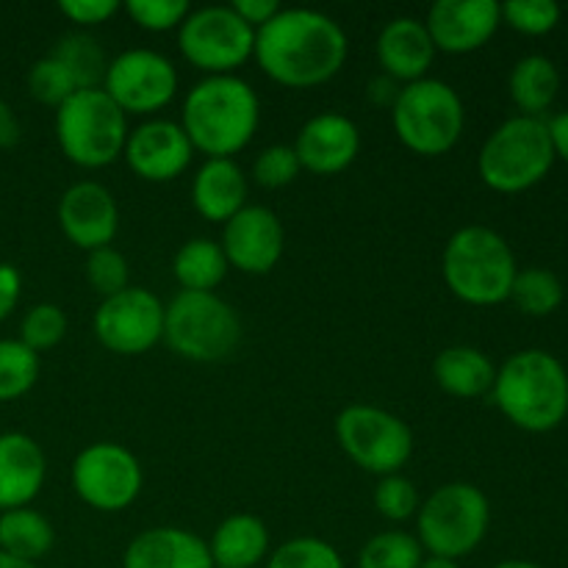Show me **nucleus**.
Segmentation results:
<instances>
[{"instance_id":"nucleus-19","label":"nucleus","mask_w":568,"mask_h":568,"mask_svg":"<svg viewBox=\"0 0 568 568\" xmlns=\"http://www.w3.org/2000/svg\"><path fill=\"white\" fill-rule=\"evenodd\" d=\"M300 166L311 175H338L361 153V131L349 116L338 111L316 114L300 128L294 139Z\"/></svg>"},{"instance_id":"nucleus-36","label":"nucleus","mask_w":568,"mask_h":568,"mask_svg":"<svg viewBox=\"0 0 568 568\" xmlns=\"http://www.w3.org/2000/svg\"><path fill=\"white\" fill-rule=\"evenodd\" d=\"M87 281L100 297H114L131 286V266L128 258L114 247H100L87 255Z\"/></svg>"},{"instance_id":"nucleus-46","label":"nucleus","mask_w":568,"mask_h":568,"mask_svg":"<svg viewBox=\"0 0 568 568\" xmlns=\"http://www.w3.org/2000/svg\"><path fill=\"white\" fill-rule=\"evenodd\" d=\"M399 83L397 81H392V78L388 75H381V78H375V81L369 83V100L372 103H377V105H388V109H392L394 103H397V98H399Z\"/></svg>"},{"instance_id":"nucleus-37","label":"nucleus","mask_w":568,"mask_h":568,"mask_svg":"<svg viewBox=\"0 0 568 568\" xmlns=\"http://www.w3.org/2000/svg\"><path fill=\"white\" fill-rule=\"evenodd\" d=\"M499 11L503 22L527 37H544L560 22V6L555 0H508L499 3Z\"/></svg>"},{"instance_id":"nucleus-42","label":"nucleus","mask_w":568,"mask_h":568,"mask_svg":"<svg viewBox=\"0 0 568 568\" xmlns=\"http://www.w3.org/2000/svg\"><path fill=\"white\" fill-rule=\"evenodd\" d=\"M227 6H231V9L239 14V20L247 22L253 31L264 28L266 22H270L272 17L283 9V6L275 3V0H233V3H227Z\"/></svg>"},{"instance_id":"nucleus-40","label":"nucleus","mask_w":568,"mask_h":568,"mask_svg":"<svg viewBox=\"0 0 568 568\" xmlns=\"http://www.w3.org/2000/svg\"><path fill=\"white\" fill-rule=\"evenodd\" d=\"M300 172H303V166H300V159L292 144H270L253 161V181L261 189L288 186V183L297 181Z\"/></svg>"},{"instance_id":"nucleus-7","label":"nucleus","mask_w":568,"mask_h":568,"mask_svg":"<svg viewBox=\"0 0 568 568\" xmlns=\"http://www.w3.org/2000/svg\"><path fill=\"white\" fill-rule=\"evenodd\" d=\"M128 116L103 89H78L55 109V142L81 170H103L122 159Z\"/></svg>"},{"instance_id":"nucleus-6","label":"nucleus","mask_w":568,"mask_h":568,"mask_svg":"<svg viewBox=\"0 0 568 568\" xmlns=\"http://www.w3.org/2000/svg\"><path fill=\"white\" fill-rule=\"evenodd\" d=\"M161 342L194 364H216L242 344V320L236 308L216 292H178L164 305Z\"/></svg>"},{"instance_id":"nucleus-43","label":"nucleus","mask_w":568,"mask_h":568,"mask_svg":"<svg viewBox=\"0 0 568 568\" xmlns=\"http://www.w3.org/2000/svg\"><path fill=\"white\" fill-rule=\"evenodd\" d=\"M22 294V275L14 264H0V322L14 314Z\"/></svg>"},{"instance_id":"nucleus-9","label":"nucleus","mask_w":568,"mask_h":568,"mask_svg":"<svg viewBox=\"0 0 568 568\" xmlns=\"http://www.w3.org/2000/svg\"><path fill=\"white\" fill-rule=\"evenodd\" d=\"M392 125L399 142L416 155L436 159L464 136L466 109L460 94L438 78L405 83L392 105Z\"/></svg>"},{"instance_id":"nucleus-18","label":"nucleus","mask_w":568,"mask_h":568,"mask_svg":"<svg viewBox=\"0 0 568 568\" xmlns=\"http://www.w3.org/2000/svg\"><path fill=\"white\" fill-rule=\"evenodd\" d=\"M59 227L67 242L78 250L111 247L120 227V209L116 200L103 183L78 181L61 194L59 200Z\"/></svg>"},{"instance_id":"nucleus-4","label":"nucleus","mask_w":568,"mask_h":568,"mask_svg":"<svg viewBox=\"0 0 568 568\" xmlns=\"http://www.w3.org/2000/svg\"><path fill=\"white\" fill-rule=\"evenodd\" d=\"M516 272L519 266L508 239L486 225L460 227L444 244V283L466 305L486 308L510 300Z\"/></svg>"},{"instance_id":"nucleus-10","label":"nucleus","mask_w":568,"mask_h":568,"mask_svg":"<svg viewBox=\"0 0 568 568\" xmlns=\"http://www.w3.org/2000/svg\"><path fill=\"white\" fill-rule=\"evenodd\" d=\"M336 442L358 469L369 475H399L414 455V430L397 414L355 403L336 416Z\"/></svg>"},{"instance_id":"nucleus-12","label":"nucleus","mask_w":568,"mask_h":568,"mask_svg":"<svg viewBox=\"0 0 568 568\" xmlns=\"http://www.w3.org/2000/svg\"><path fill=\"white\" fill-rule=\"evenodd\" d=\"M144 486V471L136 455L116 442H94L72 460V491L100 514H120L131 508Z\"/></svg>"},{"instance_id":"nucleus-26","label":"nucleus","mask_w":568,"mask_h":568,"mask_svg":"<svg viewBox=\"0 0 568 568\" xmlns=\"http://www.w3.org/2000/svg\"><path fill=\"white\" fill-rule=\"evenodd\" d=\"M508 89L525 116H541L560 92V72L549 55L530 53L510 70Z\"/></svg>"},{"instance_id":"nucleus-44","label":"nucleus","mask_w":568,"mask_h":568,"mask_svg":"<svg viewBox=\"0 0 568 568\" xmlns=\"http://www.w3.org/2000/svg\"><path fill=\"white\" fill-rule=\"evenodd\" d=\"M547 128H549V139H552L555 159H564L568 164V111H560V114L549 116Z\"/></svg>"},{"instance_id":"nucleus-22","label":"nucleus","mask_w":568,"mask_h":568,"mask_svg":"<svg viewBox=\"0 0 568 568\" xmlns=\"http://www.w3.org/2000/svg\"><path fill=\"white\" fill-rule=\"evenodd\" d=\"M122 568H214L209 544L183 527L142 530L122 555Z\"/></svg>"},{"instance_id":"nucleus-23","label":"nucleus","mask_w":568,"mask_h":568,"mask_svg":"<svg viewBox=\"0 0 568 568\" xmlns=\"http://www.w3.org/2000/svg\"><path fill=\"white\" fill-rule=\"evenodd\" d=\"M247 178L233 159H205L192 181V205L203 220L225 225L247 205Z\"/></svg>"},{"instance_id":"nucleus-31","label":"nucleus","mask_w":568,"mask_h":568,"mask_svg":"<svg viewBox=\"0 0 568 568\" xmlns=\"http://www.w3.org/2000/svg\"><path fill=\"white\" fill-rule=\"evenodd\" d=\"M422 560V544L403 530L377 532L358 552V568H419Z\"/></svg>"},{"instance_id":"nucleus-11","label":"nucleus","mask_w":568,"mask_h":568,"mask_svg":"<svg viewBox=\"0 0 568 568\" xmlns=\"http://www.w3.org/2000/svg\"><path fill=\"white\" fill-rule=\"evenodd\" d=\"M178 48L205 75H236L253 59L255 31L231 6H203L189 11L178 28Z\"/></svg>"},{"instance_id":"nucleus-1","label":"nucleus","mask_w":568,"mask_h":568,"mask_svg":"<svg viewBox=\"0 0 568 568\" xmlns=\"http://www.w3.org/2000/svg\"><path fill=\"white\" fill-rule=\"evenodd\" d=\"M347 53L344 28L316 9H281L255 31L253 59L286 89H314L333 81Z\"/></svg>"},{"instance_id":"nucleus-14","label":"nucleus","mask_w":568,"mask_h":568,"mask_svg":"<svg viewBox=\"0 0 568 568\" xmlns=\"http://www.w3.org/2000/svg\"><path fill=\"white\" fill-rule=\"evenodd\" d=\"M94 338L114 355H144L164 338V303L153 292L128 286L94 311Z\"/></svg>"},{"instance_id":"nucleus-34","label":"nucleus","mask_w":568,"mask_h":568,"mask_svg":"<svg viewBox=\"0 0 568 568\" xmlns=\"http://www.w3.org/2000/svg\"><path fill=\"white\" fill-rule=\"evenodd\" d=\"M67 336V314L55 303H39L28 308L20 325V342L33 353H44Z\"/></svg>"},{"instance_id":"nucleus-29","label":"nucleus","mask_w":568,"mask_h":568,"mask_svg":"<svg viewBox=\"0 0 568 568\" xmlns=\"http://www.w3.org/2000/svg\"><path fill=\"white\" fill-rule=\"evenodd\" d=\"M53 59H59L67 67L78 89H100L105 81V70H109V55H105L103 44L87 31L64 33L50 50Z\"/></svg>"},{"instance_id":"nucleus-24","label":"nucleus","mask_w":568,"mask_h":568,"mask_svg":"<svg viewBox=\"0 0 568 568\" xmlns=\"http://www.w3.org/2000/svg\"><path fill=\"white\" fill-rule=\"evenodd\" d=\"M205 544L214 568H255L270 558V530L253 514L222 519Z\"/></svg>"},{"instance_id":"nucleus-8","label":"nucleus","mask_w":568,"mask_h":568,"mask_svg":"<svg viewBox=\"0 0 568 568\" xmlns=\"http://www.w3.org/2000/svg\"><path fill=\"white\" fill-rule=\"evenodd\" d=\"M491 505L471 483H447L436 488L416 514V541L433 558L460 560L475 552L488 536Z\"/></svg>"},{"instance_id":"nucleus-21","label":"nucleus","mask_w":568,"mask_h":568,"mask_svg":"<svg viewBox=\"0 0 568 568\" xmlns=\"http://www.w3.org/2000/svg\"><path fill=\"white\" fill-rule=\"evenodd\" d=\"M48 477V458L37 438L0 433V510L31 508Z\"/></svg>"},{"instance_id":"nucleus-35","label":"nucleus","mask_w":568,"mask_h":568,"mask_svg":"<svg viewBox=\"0 0 568 568\" xmlns=\"http://www.w3.org/2000/svg\"><path fill=\"white\" fill-rule=\"evenodd\" d=\"M28 92L37 103L59 109L64 100H70L78 92V87L67 67L48 53L28 70Z\"/></svg>"},{"instance_id":"nucleus-13","label":"nucleus","mask_w":568,"mask_h":568,"mask_svg":"<svg viewBox=\"0 0 568 568\" xmlns=\"http://www.w3.org/2000/svg\"><path fill=\"white\" fill-rule=\"evenodd\" d=\"M105 94L122 114L148 116L166 109L178 94V70L166 55L148 48L122 50L109 61L103 81Z\"/></svg>"},{"instance_id":"nucleus-28","label":"nucleus","mask_w":568,"mask_h":568,"mask_svg":"<svg viewBox=\"0 0 568 568\" xmlns=\"http://www.w3.org/2000/svg\"><path fill=\"white\" fill-rule=\"evenodd\" d=\"M227 264L222 244L209 236L189 239L172 258V275L181 283V292H214L225 281Z\"/></svg>"},{"instance_id":"nucleus-48","label":"nucleus","mask_w":568,"mask_h":568,"mask_svg":"<svg viewBox=\"0 0 568 568\" xmlns=\"http://www.w3.org/2000/svg\"><path fill=\"white\" fill-rule=\"evenodd\" d=\"M0 568H37V564H26V560H17L11 555L0 552Z\"/></svg>"},{"instance_id":"nucleus-32","label":"nucleus","mask_w":568,"mask_h":568,"mask_svg":"<svg viewBox=\"0 0 568 568\" xmlns=\"http://www.w3.org/2000/svg\"><path fill=\"white\" fill-rule=\"evenodd\" d=\"M39 381V355L20 338H0V403L26 397Z\"/></svg>"},{"instance_id":"nucleus-2","label":"nucleus","mask_w":568,"mask_h":568,"mask_svg":"<svg viewBox=\"0 0 568 568\" xmlns=\"http://www.w3.org/2000/svg\"><path fill=\"white\" fill-rule=\"evenodd\" d=\"M261 125V100L239 75H205L183 98L181 128L205 159H233Z\"/></svg>"},{"instance_id":"nucleus-15","label":"nucleus","mask_w":568,"mask_h":568,"mask_svg":"<svg viewBox=\"0 0 568 568\" xmlns=\"http://www.w3.org/2000/svg\"><path fill=\"white\" fill-rule=\"evenodd\" d=\"M222 253L233 270L244 275H266L275 270L286 250L281 216L266 205H244L222 225Z\"/></svg>"},{"instance_id":"nucleus-5","label":"nucleus","mask_w":568,"mask_h":568,"mask_svg":"<svg viewBox=\"0 0 568 568\" xmlns=\"http://www.w3.org/2000/svg\"><path fill=\"white\" fill-rule=\"evenodd\" d=\"M552 164L555 150L544 116H510L494 128L477 155L480 181L499 194L527 192L549 175Z\"/></svg>"},{"instance_id":"nucleus-49","label":"nucleus","mask_w":568,"mask_h":568,"mask_svg":"<svg viewBox=\"0 0 568 568\" xmlns=\"http://www.w3.org/2000/svg\"><path fill=\"white\" fill-rule=\"evenodd\" d=\"M494 568H544V566L532 564V560H519V558H514V560H503V564H497Z\"/></svg>"},{"instance_id":"nucleus-25","label":"nucleus","mask_w":568,"mask_h":568,"mask_svg":"<svg viewBox=\"0 0 568 568\" xmlns=\"http://www.w3.org/2000/svg\"><path fill=\"white\" fill-rule=\"evenodd\" d=\"M433 381L444 394L458 399H480L491 394L497 381V366L483 349L469 344H455L442 349L433 361Z\"/></svg>"},{"instance_id":"nucleus-38","label":"nucleus","mask_w":568,"mask_h":568,"mask_svg":"<svg viewBox=\"0 0 568 568\" xmlns=\"http://www.w3.org/2000/svg\"><path fill=\"white\" fill-rule=\"evenodd\" d=\"M419 491L405 475H386L375 486V508L388 521H408L419 514Z\"/></svg>"},{"instance_id":"nucleus-33","label":"nucleus","mask_w":568,"mask_h":568,"mask_svg":"<svg viewBox=\"0 0 568 568\" xmlns=\"http://www.w3.org/2000/svg\"><path fill=\"white\" fill-rule=\"evenodd\" d=\"M266 568H347L333 544L316 536H300L272 549Z\"/></svg>"},{"instance_id":"nucleus-45","label":"nucleus","mask_w":568,"mask_h":568,"mask_svg":"<svg viewBox=\"0 0 568 568\" xmlns=\"http://www.w3.org/2000/svg\"><path fill=\"white\" fill-rule=\"evenodd\" d=\"M20 120L14 116L11 105L6 100H0V148H14L20 142Z\"/></svg>"},{"instance_id":"nucleus-16","label":"nucleus","mask_w":568,"mask_h":568,"mask_svg":"<svg viewBox=\"0 0 568 568\" xmlns=\"http://www.w3.org/2000/svg\"><path fill=\"white\" fill-rule=\"evenodd\" d=\"M499 26L503 11L497 0H438L425 17V28L436 50L449 55L486 48Z\"/></svg>"},{"instance_id":"nucleus-20","label":"nucleus","mask_w":568,"mask_h":568,"mask_svg":"<svg viewBox=\"0 0 568 568\" xmlns=\"http://www.w3.org/2000/svg\"><path fill=\"white\" fill-rule=\"evenodd\" d=\"M436 53L438 50L427 33L425 20H416V17H394L377 37V61L383 67V75L403 87L427 78Z\"/></svg>"},{"instance_id":"nucleus-17","label":"nucleus","mask_w":568,"mask_h":568,"mask_svg":"<svg viewBox=\"0 0 568 568\" xmlns=\"http://www.w3.org/2000/svg\"><path fill=\"white\" fill-rule=\"evenodd\" d=\"M122 159L139 175L150 183H166L181 178L194 159V148L183 133L181 122L172 120H148L128 133L125 153Z\"/></svg>"},{"instance_id":"nucleus-47","label":"nucleus","mask_w":568,"mask_h":568,"mask_svg":"<svg viewBox=\"0 0 568 568\" xmlns=\"http://www.w3.org/2000/svg\"><path fill=\"white\" fill-rule=\"evenodd\" d=\"M419 568H460L458 560H447V558H433V555H425Z\"/></svg>"},{"instance_id":"nucleus-27","label":"nucleus","mask_w":568,"mask_h":568,"mask_svg":"<svg viewBox=\"0 0 568 568\" xmlns=\"http://www.w3.org/2000/svg\"><path fill=\"white\" fill-rule=\"evenodd\" d=\"M53 544V525L39 510L17 508L0 514V552L26 560V564H39L42 558H48Z\"/></svg>"},{"instance_id":"nucleus-30","label":"nucleus","mask_w":568,"mask_h":568,"mask_svg":"<svg viewBox=\"0 0 568 568\" xmlns=\"http://www.w3.org/2000/svg\"><path fill=\"white\" fill-rule=\"evenodd\" d=\"M564 281L552 270H544V266L519 270L514 286H510V300L527 316L555 314L564 303Z\"/></svg>"},{"instance_id":"nucleus-41","label":"nucleus","mask_w":568,"mask_h":568,"mask_svg":"<svg viewBox=\"0 0 568 568\" xmlns=\"http://www.w3.org/2000/svg\"><path fill=\"white\" fill-rule=\"evenodd\" d=\"M122 6L116 0H61L59 11L72 22V26L92 28L100 22H109Z\"/></svg>"},{"instance_id":"nucleus-3","label":"nucleus","mask_w":568,"mask_h":568,"mask_svg":"<svg viewBox=\"0 0 568 568\" xmlns=\"http://www.w3.org/2000/svg\"><path fill=\"white\" fill-rule=\"evenodd\" d=\"M494 405L527 433H549L568 416V372L547 349H519L497 369Z\"/></svg>"},{"instance_id":"nucleus-39","label":"nucleus","mask_w":568,"mask_h":568,"mask_svg":"<svg viewBox=\"0 0 568 568\" xmlns=\"http://www.w3.org/2000/svg\"><path fill=\"white\" fill-rule=\"evenodd\" d=\"M122 9L142 31L166 33L183 26L192 6L186 0H128Z\"/></svg>"}]
</instances>
